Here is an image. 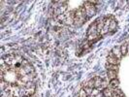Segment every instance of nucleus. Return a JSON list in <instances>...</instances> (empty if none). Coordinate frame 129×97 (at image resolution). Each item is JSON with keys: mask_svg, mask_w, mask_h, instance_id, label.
<instances>
[{"mask_svg": "<svg viewBox=\"0 0 129 97\" xmlns=\"http://www.w3.org/2000/svg\"><path fill=\"white\" fill-rule=\"evenodd\" d=\"M83 7L85 9V15H87L88 18L93 17L96 14V8L90 1H88V2L83 3Z\"/></svg>", "mask_w": 129, "mask_h": 97, "instance_id": "nucleus-1", "label": "nucleus"}, {"mask_svg": "<svg viewBox=\"0 0 129 97\" xmlns=\"http://www.w3.org/2000/svg\"><path fill=\"white\" fill-rule=\"evenodd\" d=\"M110 23H111V18H104V26L101 31V35H106L110 31Z\"/></svg>", "mask_w": 129, "mask_h": 97, "instance_id": "nucleus-2", "label": "nucleus"}, {"mask_svg": "<svg viewBox=\"0 0 129 97\" xmlns=\"http://www.w3.org/2000/svg\"><path fill=\"white\" fill-rule=\"evenodd\" d=\"M107 60H108V63H109V64H112V65H117V64H119V62H120V59L117 58V57H115L112 51L109 53L108 57H107Z\"/></svg>", "mask_w": 129, "mask_h": 97, "instance_id": "nucleus-3", "label": "nucleus"}, {"mask_svg": "<svg viewBox=\"0 0 129 97\" xmlns=\"http://www.w3.org/2000/svg\"><path fill=\"white\" fill-rule=\"evenodd\" d=\"M93 81H94V88H97V89H102V85H103V79L101 77H95L93 78Z\"/></svg>", "mask_w": 129, "mask_h": 97, "instance_id": "nucleus-4", "label": "nucleus"}, {"mask_svg": "<svg viewBox=\"0 0 129 97\" xmlns=\"http://www.w3.org/2000/svg\"><path fill=\"white\" fill-rule=\"evenodd\" d=\"M112 52L114 53V55H115V57H117L119 59H120V58L121 57V55H122L121 50H120V46H115V47H114L113 50H112Z\"/></svg>", "mask_w": 129, "mask_h": 97, "instance_id": "nucleus-5", "label": "nucleus"}, {"mask_svg": "<svg viewBox=\"0 0 129 97\" xmlns=\"http://www.w3.org/2000/svg\"><path fill=\"white\" fill-rule=\"evenodd\" d=\"M96 24H97V31L98 33L101 35V31L103 29V26H104V18H100L96 20Z\"/></svg>", "mask_w": 129, "mask_h": 97, "instance_id": "nucleus-6", "label": "nucleus"}, {"mask_svg": "<svg viewBox=\"0 0 129 97\" xmlns=\"http://www.w3.org/2000/svg\"><path fill=\"white\" fill-rule=\"evenodd\" d=\"M110 85H111V88H114V90H115V89H119V88H117L120 87V82H119V80H117V79L111 80V82H110Z\"/></svg>", "mask_w": 129, "mask_h": 97, "instance_id": "nucleus-7", "label": "nucleus"}, {"mask_svg": "<svg viewBox=\"0 0 129 97\" xmlns=\"http://www.w3.org/2000/svg\"><path fill=\"white\" fill-rule=\"evenodd\" d=\"M116 27H117V23H116V21L115 19H114L113 18H111V23H110V31L112 32H115L116 30Z\"/></svg>", "mask_w": 129, "mask_h": 97, "instance_id": "nucleus-8", "label": "nucleus"}, {"mask_svg": "<svg viewBox=\"0 0 129 97\" xmlns=\"http://www.w3.org/2000/svg\"><path fill=\"white\" fill-rule=\"evenodd\" d=\"M107 76H108V78L111 79V80L116 79V72L112 71V70H108V72H107Z\"/></svg>", "mask_w": 129, "mask_h": 97, "instance_id": "nucleus-9", "label": "nucleus"}, {"mask_svg": "<svg viewBox=\"0 0 129 97\" xmlns=\"http://www.w3.org/2000/svg\"><path fill=\"white\" fill-rule=\"evenodd\" d=\"M112 93H113V90H111L108 88L103 89V91H102V94L104 95V97H112Z\"/></svg>", "mask_w": 129, "mask_h": 97, "instance_id": "nucleus-10", "label": "nucleus"}, {"mask_svg": "<svg viewBox=\"0 0 129 97\" xmlns=\"http://www.w3.org/2000/svg\"><path fill=\"white\" fill-rule=\"evenodd\" d=\"M120 50H121V53L122 55H125L128 53V51H127V43H125V44H122L120 46Z\"/></svg>", "mask_w": 129, "mask_h": 97, "instance_id": "nucleus-11", "label": "nucleus"}, {"mask_svg": "<svg viewBox=\"0 0 129 97\" xmlns=\"http://www.w3.org/2000/svg\"><path fill=\"white\" fill-rule=\"evenodd\" d=\"M107 68H108V70H112V71H115V72H117V70H119V66L112 65V64H107Z\"/></svg>", "mask_w": 129, "mask_h": 97, "instance_id": "nucleus-12", "label": "nucleus"}, {"mask_svg": "<svg viewBox=\"0 0 129 97\" xmlns=\"http://www.w3.org/2000/svg\"><path fill=\"white\" fill-rule=\"evenodd\" d=\"M84 87H88V88H94V81H93V79H91V80H89L88 82L85 83H84Z\"/></svg>", "mask_w": 129, "mask_h": 97, "instance_id": "nucleus-13", "label": "nucleus"}, {"mask_svg": "<svg viewBox=\"0 0 129 97\" xmlns=\"http://www.w3.org/2000/svg\"><path fill=\"white\" fill-rule=\"evenodd\" d=\"M83 89L85 90V92L88 93V95H91L92 94V91H93V88H88V87H83Z\"/></svg>", "mask_w": 129, "mask_h": 97, "instance_id": "nucleus-14", "label": "nucleus"}, {"mask_svg": "<svg viewBox=\"0 0 129 97\" xmlns=\"http://www.w3.org/2000/svg\"><path fill=\"white\" fill-rule=\"evenodd\" d=\"M79 97H88V95L87 92H85L84 89H82V90L79 92Z\"/></svg>", "mask_w": 129, "mask_h": 97, "instance_id": "nucleus-15", "label": "nucleus"}, {"mask_svg": "<svg viewBox=\"0 0 129 97\" xmlns=\"http://www.w3.org/2000/svg\"><path fill=\"white\" fill-rule=\"evenodd\" d=\"M100 92H99V89H97V88H95V89H93V91H92V94L91 95H94V96H97L98 94H99Z\"/></svg>", "mask_w": 129, "mask_h": 97, "instance_id": "nucleus-16", "label": "nucleus"}, {"mask_svg": "<svg viewBox=\"0 0 129 97\" xmlns=\"http://www.w3.org/2000/svg\"><path fill=\"white\" fill-rule=\"evenodd\" d=\"M127 51H128V53H129V42L127 43Z\"/></svg>", "mask_w": 129, "mask_h": 97, "instance_id": "nucleus-17", "label": "nucleus"}, {"mask_svg": "<svg viewBox=\"0 0 129 97\" xmlns=\"http://www.w3.org/2000/svg\"><path fill=\"white\" fill-rule=\"evenodd\" d=\"M88 97H95V96H94V95H89Z\"/></svg>", "mask_w": 129, "mask_h": 97, "instance_id": "nucleus-18", "label": "nucleus"}, {"mask_svg": "<svg viewBox=\"0 0 129 97\" xmlns=\"http://www.w3.org/2000/svg\"><path fill=\"white\" fill-rule=\"evenodd\" d=\"M23 97H26V96H23Z\"/></svg>", "mask_w": 129, "mask_h": 97, "instance_id": "nucleus-19", "label": "nucleus"}]
</instances>
